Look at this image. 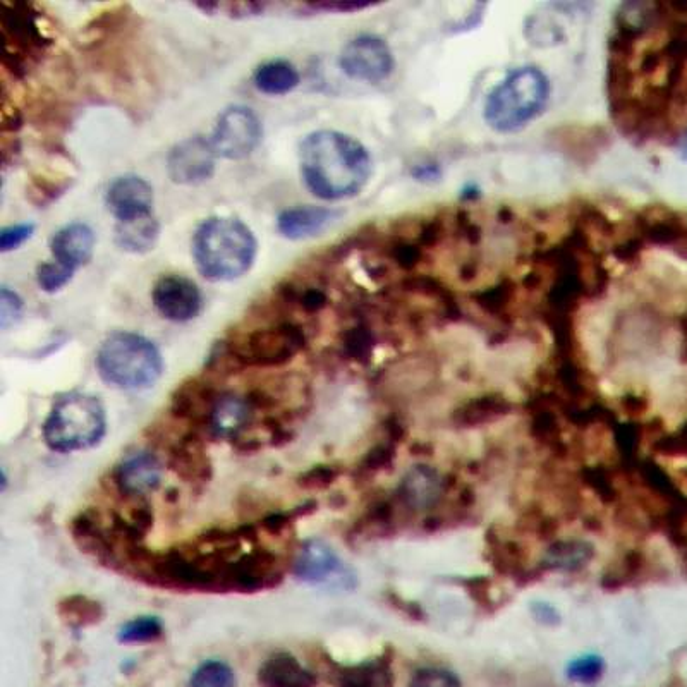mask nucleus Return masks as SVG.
<instances>
[{
  "label": "nucleus",
  "mask_w": 687,
  "mask_h": 687,
  "mask_svg": "<svg viewBox=\"0 0 687 687\" xmlns=\"http://www.w3.org/2000/svg\"><path fill=\"white\" fill-rule=\"evenodd\" d=\"M299 165L304 184L325 201L359 195L371 177L370 153L365 146L353 136L329 129L304 138Z\"/></svg>",
  "instance_id": "1"
},
{
  "label": "nucleus",
  "mask_w": 687,
  "mask_h": 687,
  "mask_svg": "<svg viewBox=\"0 0 687 687\" xmlns=\"http://www.w3.org/2000/svg\"><path fill=\"white\" fill-rule=\"evenodd\" d=\"M258 241L243 220L210 217L193 236L196 268L210 282L241 279L255 265Z\"/></svg>",
  "instance_id": "2"
},
{
  "label": "nucleus",
  "mask_w": 687,
  "mask_h": 687,
  "mask_svg": "<svg viewBox=\"0 0 687 687\" xmlns=\"http://www.w3.org/2000/svg\"><path fill=\"white\" fill-rule=\"evenodd\" d=\"M548 98L547 76L538 67H519L490 92L483 116L495 131L516 133L542 114Z\"/></svg>",
  "instance_id": "3"
},
{
  "label": "nucleus",
  "mask_w": 687,
  "mask_h": 687,
  "mask_svg": "<svg viewBox=\"0 0 687 687\" xmlns=\"http://www.w3.org/2000/svg\"><path fill=\"white\" fill-rule=\"evenodd\" d=\"M97 370L104 382L117 389H148L162 377L164 359L159 347L143 335L114 332L98 349Z\"/></svg>",
  "instance_id": "4"
},
{
  "label": "nucleus",
  "mask_w": 687,
  "mask_h": 687,
  "mask_svg": "<svg viewBox=\"0 0 687 687\" xmlns=\"http://www.w3.org/2000/svg\"><path fill=\"white\" fill-rule=\"evenodd\" d=\"M105 411L97 397L73 392L55 402L43 425L50 449L74 452L90 449L105 435Z\"/></svg>",
  "instance_id": "5"
},
{
  "label": "nucleus",
  "mask_w": 687,
  "mask_h": 687,
  "mask_svg": "<svg viewBox=\"0 0 687 687\" xmlns=\"http://www.w3.org/2000/svg\"><path fill=\"white\" fill-rule=\"evenodd\" d=\"M306 344L298 323L275 322L248 330L227 342L224 353L239 366L274 368L289 363Z\"/></svg>",
  "instance_id": "6"
},
{
  "label": "nucleus",
  "mask_w": 687,
  "mask_h": 687,
  "mask_svg": "<svg viewBox=\"0 0 687 687\" xmlns=\"http://www.w3.org/2000/svg\"><path fill=\"white\" fill-rule=\"evenodd\" d=\"M0 33L4 43L2 64L16 78L26 76L52 43L40 25L37 9L26 2H2Z\"/></svg>",
  "instance_id": "7"
},
{
  "label": "nucleus",
  "mask_w": 687,
  "mask_h": 687,
  "mask_svg": "<svg viewBox=\"0 0 687 687\" xmlns=\"http://www.w3.org/2000/svg\"><path fill=\"white\" fill-rule=\"evenodd\" d=\"M263 126L260 117L250 107L232 105L220 114L213 128V152L227 160H243L262 143Z\"/></svg>",
  "instance_id": "8"
},
{
  "label": "nucleus",
  "mask_w": 687,
  "mask_h": 687,
  "mask_svg": "<svg viewBox=\"0 0 687 687\" xmlns=\"http://www.w3.org/2000/svg\"><path fill=\"white\" fill-rule=\"evenodd\" d=\"M341 69L351 80L378 85L394 71V55L385 40L375 35H359L341 52Z\"/></svg>",
  "instance_id": "9"
},
{
  "label": "nucleus",
  "mask_w": 687,
  "mask_h": 687,
  "mask_svg": "<svg viewBox=\"0 0 687 687\" xmlns=\"http://www.w3.org/2000/svg\"><path fill=\"white\" fill-rule=\"evenodd\" d=\"M217 153L203 136H191L179 141L167 157V172L172 183L198 186L207 183L215 174Z\"/></svg>",
  "instance_id": "10"
},
{
  "label": "nucleus",
  "mask_w": 687,
  "mask_h": 687,
  "mask_svg": "<svg viewBox=\"0 0 687 687\" xmlns=\"http://www.w3.org/2000/svg\"><path fill=\"white\" fill-rule=\"evenodd\" d=\"M152 301L155 310L174 323L195 320L203 308L200 287L188 277L177 274L164 275L155 282Z\"/></svg>",
  "instance_id": "11"
},
{
  "label": "nucleus",
  "mask_w": 687,
  "mask_h": 687,
  "mask_svg": "<svg viewBox=\"0 0 687 687\" xmlns=\"http://www.w3.org/2000/svg\"><path fill=\"white\" fill-rule=\"evenodd\" d=\"M447 492L444 476L426 464H416L404 475L397 490V499L409 511H430L444 499Z\"/></svg>",
  "instance_id": "12"
},
{
  "label": "nucleus",
  "mask_w": 687,
  "mask_h": 687,
  "mask_svg": "<svg viewBox=\"0 0 687 687\" xmlns=\"http://www.w3.org/2000/svg\"><path fill=\"white\" fill-rule=\"evenodd\" d=\"M152 184L136 174L116 177L105 193V203L116 220L153 213Z\"/></svg>",
  "instance_id": "13"
},
{
  "label": "nucleus",
  "mask_w": 687,
  "mask_h": 687,
  "mask_svg": "<svg viewBox=\"0 0 687 687\" xmlns=\"http://www.w3.org/2000/svg\"><path fill=\"white\" fill-rule=\"evenodd\" d=\"M95 244L97 236L92 227L83 222H73L55 232L50 239V251L54 256V262L78 272L92 260Z\"/></svg>",
  "instance_id": "14"
},
{
  "label": "nucleus",
  "mask_w": 687,
  "mask_h": 687,
  "mask_svg": "<svg viewBox=\"0 0 687 687\" xmlns=\"http://www.w3.org/2000/svg\"><path fill=\"white\" fill-rule=\"evenodd\" d=\"M487 559L493 569L519 583H529L538 576V572L529 566L528 555L521 543L500 535L497 528H490L485 535Z\"/></svg>",
  "instance_id": "15"
},
{
  "label": "nucleus",
  "mask_w": 687,
  "mask_h": 687,
  "mask_svg": "<svg viewBox=\"0 0 687 687\" xmlns=\"http://www.w3.org/2000/svg\"><path fill=\"white\" fill-rule=\"evenodd\" d=\"M528 411L531 414L529 421V433L535 438V442L548 447L555 456L562 457L567 452L566 440L562 435L554 399L550 392H538L528 401Z\"/></svg>",
  "instance_id": "16"
},
{
  "label": "nucleus",
  "mask_w": 687,
  "mask_h": 687,
  "mask_svg": "<svg viewBox=\"0 0 687 687\" xmlns=\"http://www.w3.org/2000/svg\"><path fill=\"white\" fill-rule=\"evenodd\" d=\"M339 217V212L315 205H303V207L287 208L280 212L277 219V229L282 238L289 241H304V239L320 236L334 220Z\"/></svg>",
  "instance_id": "17"
},
{
  "label": "nucleus",
  "mask_w": 687,
  "mask_h": 687,
  "mask_svg": "<svg viewBox=\"0 0 687 687\" xmlns=\"http://www.w3.org/2000/svg\"><path fill=\"white\" fill-rule=\"evenodd\" d=\"M117 485L126 495L140 497L159 487L162 480V466L159 459L148 454L138 452L126 457L116 471Z\"/></svg>",
  "instance_id": "18"
},
{
  "label": "nucleus",
  "mask_w": 687,
  "mask_h": 687,
  "mask_svg": "<svg viewBox=\"0 0 687 687\" xmlns=\"http://www.w3.org/2000/svg\"><path fill=\"white\" fill-rule=\"evenodd\" d=\"M294 572L306 583H327L329 579H342L341 560L327 543L310 540L301 548L294 564Z\"/></svg>",
  "instance_id": "19"
},
{
  "label": "nucleus",
  "mask_w": 687,
  "mask_h": 687,
  "mask_svg": "<svg viewBox=\"0 0 687 687\" xmlns=\"http://www.w3.org/2000/svg\"><path fill=\"white\" fill-rule=\"evenodd\" d=\"M219 397L220 394L207 382H201L198 378L188 380L174 392L172 414L183 420L210 423V416Z\"/></svg>",
  "instance_id": "20"
},
{
  "label": "nucleus",
  "mask_w": 687,
  "mask_h": 687,
  "mask_svg": "<svg viewBox=\"0 0 687 687\" xmlns=\"http://www.w3.org/2000/svg\"><path fill=\"white\" fill-rule=\"evenodd\" d=\"M512 402L502 394L492 392L473 397L454 409L450 420L457 428H478L493 421L502 420L512 413Z\"/></svg>",
  "instance_id": "21"
},
{
  "label": "nucleus",
  "mask_w": 687,
  "mask_h": 687,
  "mask_svg": "<svg viewBox=\"0 0 687 687\" xmlns=\"http://www.w3.org/2000/svg\"><path fill=\"white\" fill-rule=\"evenodd\" d=\"M171 468L188 483H207L212 476V463L203 442L195 435L184 437L174 445L169 457Z\"/></svg>",
  "instance_id": "22"
},
{
  "label": "nucleus",
  "mask_w": 687,
  "mask_h": 687,
  "mask_svg": "<svg viewBox=\"0 0 687 687\" xmlns=\"http://www.w3.org/2000/svg\"><path fill=\"white\" fill-rule=\"evenodd\" d=\"M160 238V224L155 213L116 220V244L126 253L143 255L155 248Z\"/></svg>",
  "instance_id": "23"
},
{
  "label": "nucleus",
  "mask_w": 687,
  "mask_h": 687,
  "mask_svg": "<svg viewBox=\"0 0 687 687\" xmlns=\"http://www.w3.org/2000/svg\"><path fill=\"white\" fill-rule=\"evenodd\" d=\"M251 414H253V404L248 397L220 394L208 425L215 435L234 438L248 426Z\"/></svg>",
  "instance_id": "24"
},
{
  "label": "nucleus",
  "mask_w": 687,
  "mask_h": 687,
  "mask_svg": "<svg viewBox=\"0 0 687 687\" xmlns=\"http://www.w3.org/2000/svg\"><path fill=\"white\" fill-rule=\"evenodd\" d=\"M263 687H315L317 677L287 653L268 658L258 672Z\"/></svg>",
  "instance_id": "25"
},
{
  "label": "nucleus",
  "mask_w": 687,
  "mask_h": 687,
  "mask_svg": "<svg viewBox=\"0 0 687 687\" xmlns=\"http://www.w3.org/2000/svg\"><path fill=\"white\" fill-rule=\"evenodd\" d=\"M595 557V547L583 540H557L547 548L543 569L555 572H578Z\"/></svg>",
  "instance_id": "26"
},
{
  "label": "nucleus",
  "mask_w": 687,
  "mask_h": 687,
  "mask_svg": "<svg viewBox=\"0 0 687 687\" xmlns=\"http://www.w3.org/2000/svg\"><path fill=\"white\" fill-rule=\"evenodd\" d=\"M555 143L571 159H595L596 152H602L607 143V133L600 128H562L555 131Z\"/></svg>",
  "instance_id": "27"
},
{
  "label": "nucleus",
  "mask_w": 687,
  "mask_h": 687,
  "mask_svg": "<svg viewBox=\"0 0 687 687\" xmlns=\"http://www.w3.org/2000/svg\"><path fill=\"white\" fill-rule=\"evenodd\" d=\"M253 81L258 92L270 95V97H282L298 88L301 76L291 62L277 59V61L265 62L258 67Z\"/></svg>",
  "instance_id": "28"
},
{
  "label": "nucleus",
  "mask_w": 687,
  "mask_h": 687,
  "mask_svg": "<svg viewBox=\"0 0 687 687\" xmlns=\"http://www.w3.org/2000/svg\"><path fill=\"white\" fill-rule=\"evenodd\" d=\"M517 284L511 279H502L493 286L476 292L475 303L485 315L502 323L512 322V313L517 303Z\"/></svg>",
  "instance_id": "29"
},
{
  "label": "nucleus",
  "mask_w": 687,
  "mask_h": 687,
  "mask_svg": "<svg viewBox=\"0 0 687 687\" xmlns=\"http://www.w3.org/2000/svg\"><path fill=\"white\" fill-rule=\"evenodd\" d=\"M337 687H392L394 677L387 660L344 667L335 675Z\"/></svg>",
  "instance_id": "30"
},
{
  "label": "nucleus",
  "mask_w": 687,
  "mask_h": 687,
  "mask_svg": "<svg viewBox=\"0 0 687 687\" xmlns=\"http://www.w3.org/2000/svg\"><path fill=\"white\" fill-rule=\"evenodd\" d=\"M645 569V554L641 550H627L603 572L602 588L608 591L621 590L641 578Z\"/></svg>",
  "instance_id": "31"
},
{
  "label": "nucleus",
  "mask_w": 687,
  "mask_h": 687,
  "mask_svg": "<svg viewBox=\"0 0 687 687\" xmlns=\"http://www.w3.org/2000/svg\"><path fill=\"white\" fill-rule=\"evenodd\" d=\"M280 298L284 303L298 306L304 313H318L329 304L325 289L313 284H286L280 289Z\"/></svg>",
  "instance_id": "32"
},
{
  "label": "nucleus",
  "mask_w": 687,
  "mask_h": 687,
  "mask_svg": "<svg viewBox=\"0 0 687 687\" xmlns=\"http://www.w3.org/2000/svg\"><path fill=\"white\" fill-rule=\"evenodd\" d=\"M59 614L67 624L73 626H90L102 619V607L100 603L95 602L92 598H86L83 595L69 596L66 600H62L59 605Z\"/></svg>",
  "instance_id": "33"
},
{
  "label": "nucleus",
  "mask_w": 687,
  "mask_h": 687,
  "mask_svg": "<svg viewBox=\"0 0 687 687\" xmlns=\"http://www.w3.org/2000/svg\"><path fill=\"white\" fill-rule=\"evenodd\" d=\"M375 347V334L366 322H358L342 335V351L356 363H368Z\"/></svg>",
  "instance_id": "34"
},
{
  "label": "nucleus",
  "mask_w": 687,
  "mask_h": 687,
  "mask_svg": "<svg viewBox=\"0 0 687 687\" xmlns=\"http://www.w3.org/2000/svg\"><path fill=\"white\" fill-rule=\"evenodd\" d=\"M189 687H236V674L227 663L210 660L193 672Z\"/></svg>",
  "instance_id": "35"
},
{
  "label": "nucleus",
  "mask_w": 687,
  "mask_h": 687,
  "mask_svg": "<svg viewBox=\"0 0 687 687\" xmlns=\"http://www.w3.org/2000/svg\"><path fill=\"white\" fill-rule=\"evenodd\" d=\"M198 9L210 16H225L231 19L258 18L267 13L270 4L265 2H200L196 4Z\"/></svg>",
  "instance_id": "36"
},
{
  "label": "nucleus",
  "mask_w": 687,
  "mask_h": 687,
  "mask_svg": "<svg viewBox=\"0 0 687 687\" xmlns=\"http://www.w3.org/2000/svg\"><path fill=\"white\" fill-rule=\"evenodd\" d=\"M615 445L619 449V456L626 464L627 468L633 469L638 463V447L643 437V430L638 421H626V423H615L614 426Z\"/></svg>",
  "instance_id": "37"
},
{
  "label": "nucleus",
  "mask_w": 687,
  "mask_h": 687,
  "mask_svg": "<svg viewBox=\"0 0 687 687\" xmlns=\"http://www.w3.org/2000/svg\"><path fill=\"white\" fill-rule=\"evenodd\" d=\"M164 633L162 622L157 617H138L121 627L117 638L121 643L133 645V643H150L159 639Z\"/></svg>",
  "instance_id": "38"
},
{
  "label": "nucleus",
  "mask_w": 687,
  "mask_h": 687,
  "mask_svg": "<svg viewBox=\"0 0 687 687\" xmlns=\"http://www.w3.org/2000/svg\"><path fill=\"white\" fill-rule=\"evenodd\" d=\"M579 476L584 485L591 488L596 493V497L603 500L605 504H612L619 499V490L615 487L614 476L610 473V469L603 466H590V468H584Z\"/></svg>",
  "instance_id": "39"
},
{
  "label": "nucleus",
  "mask_w": 687,
  "mask_h": 687,
  "mask_svg": "<svg viewBox=\"0 0 687 687\" xmlns=\"http://www.w3.org/2000/svg\"><path fill=\"white\" fill-rule=\"evenodd\" d=\"M74 270L69 267H64L61 263L47 262L38 265L37 268V284L43 292L55 294V292L62 291L64 287L73 280Z\"/></svg>",
  "instance_id": "40"
},
{
  "label": "nucleus",
  "mask_w": 687,
  "mask_h": 687,
  "mask_svg": "<svg viewBox=\"0 0 687 687\" xmlns=\"http://www.w3.org/2000/svg\"><path fill=\"white\" fill-rule=\"evenodd\" d=\"M396 449L397 442L390 440V438L375 445V447L361 459V463H359L358 466V475H377L378 471H382V469L392 464L394 457H396Z\"/></svg>",
  "instance_id": "41"
},
{
  "label": "nucleus",
  "mask_w": 687,
  "mask_h": 687,
  "mask_svg": "<svg viewBox=\"0 0 687 687\" xmlns=\"http://www.w3.org/2000/svg\"><path fill=\"white\" fill-rule=\"evenodd\" d=\"M373 2H363V0H322V2H306L296 6V13L299 14H341L356 13L368 7H373Z\"/></svg>",
  "instance_id": "42"
},
{
  "label": "nucleus",
  "mask_w": 687,
  "mask_h": 687,
  "mask_svg": "<svg viewBox=\"0 0 687 687\" xmlns=\"http://www.w3.org/2000/svg\"><path fill=\"white\" fill-rule=\"evenodd\" d=\"M605 670V662L598 655H586L571 662L567 667V677L578 684H595Z\"/></svg>",
  "instance_id": "43"
},
{
  "label": "nucleus",
  "mask_w": 687,
  "mask_h": 687,
  "mask_svg": "<svg viewBox=\"0 0 687 687\" xmlns=\"http://www.w3.org/2000/svg\"><path fill=\"white\" fill-rule=\"evenodd\" d=\"M519 526H523L524 531L542 540H552L559 531V521L540 509L523 512V516L519 519Z\"/></svg>",
  "instance_id": "44"
},
{
  "label": "nucleus",
  "mask_w": 687,
  "mask_h": 687,
  "mask_svg": "<svg viewBox=\"0 0 687 687\" xmlns=\"http://www.w3.org/2000/svg\"><path fill=\"white\" fill-rule=\"evenodd\" d=\"M651 449L660 456L687 457V420L675 432L658 437L651 444Z\"/></svg>",
  "instance_id": "45"
},
{
  "label": "nucleus",
  "mask_w": 687,
  "mask_h": 687,
  "mask_svg": "<svg viewBox=\"0 0 687 687\" xmlns=\"http://www.w3.org/2000/svg\"><path fill=\"white\" fill-rule=\"evenodd\" d=\"M408 687H463L457 675L449 670L426 667L414 672Z\"/></svg>",
  "instance_id": "46"
},
{
  "label": "nucleus",
  "mask_w": 687,
  "mask_h": 687,
  "mask_svg": "<svg viewBox=\"0 0 687 687\" xmlns=\"http://www.w3.org/2000/svg\"><path fill=\"white\" fill-rule=\"evenodd\" d=\"M23 315V299L19 298V294L9 287H2L0 289V327L2 330H7L14 323H18L19 318Z\"/></svg>",
  "instance_id": "47"
},
{
  "label": "nucleus",
  "mask_w": 687,
  "mask_h": 687,
  "mask_svg": "<svg viewBox=\"0 0 687 687\" xmlns=\"http://www.w3.org/2000/svg\"><path fill=\"white\" fill-rule=\"evenodd\" d=\"M69 188L67 181H50L47 177H35L30 186V198L35 205H49L57 200L66 189Z\"/></svg>",
  "instance_id": "48"
},
{
  "label": "nucleus",
  "mask_w": 687,
  "mask_h": 687,
  "mask_svg": "<svg viewBox=\"0 0 687 687\" xmlns=\"http://www.w3.org/2000/svg\"><path fill=\"white\" fill-rule=\"evenodd\" d=\"M35 234V225L33 224H16L4 227L0 232V251L2 253H9V251L18 250L19 246H23L26 241H30Z\"/></svg>",
  "instance_id": "49"
},
{
  "label": "nucleus",
  "mask_w": 687,
  "mask_h": 687,
  "mask_svg": "<svg viewBox=\"0 0 687 687\" xmlns=\"http://www.w3.org/2000/svg\"><path fill=\"white\" fill-rule=\"evenodd\" d=\"M339 476V471L332 468V466H317V468L310 469L308 473L301 476V487L310 488V490H322L332 485Z\"/></svg>",
  "instance_id": "50"
},
{
  "label": "nucleus",
  "mask_w": 687,
  "mask_h": 687,
  "mask_svg": "<svg viewBox=\"0 0 687 687\" xmlns=\"http://www.w3.org/2000/svg\"><path fill=\"white\" fill-rule=\"evenodd\" d=\"M469 596L475 600L481 607L488 608L492 605V596H490V581L485 578L469 579L466 583Z\"/></svg>",
  "instance_id": "51"
},
{
  "label": "nucleus",
  "mask_w": 687,
  "mask_h": 687,
  "mask_svg": "<svg viewBox=\"0 0 687 687\" xmlns=\"http://www.w3.org/2000/svg\"><path fill=\"white\" fill-rule=\"evenodd\" d=\"M531 612L535 615L536 621L547 624V626H554V624H559L560 622L559 612L552 605H548V603H531Z\"/></svg>",
  "instance_id": "52"
},
{
  "label": "nucleus",
  "mask_w": 687,
  "mask_h": 687,
  "mask_svg": "<svg viewBox=\"0 0 687 687\" xmlns=\"http://www.w3.org/2000/svg\"><path fill=\"white\" fill-rule=\"evenodd\" d=\"M621 406L626 409V413L631 414V416L645 413L646 399L645 397L638 396V394H627V396L622 397Z\"/></svg>",
  "instance_id": "53"
},
{
  "label": "nucleus",
  "mask_w": 687,
  "mask_h": 687,
  "mask_svg": "<svg viewBox=\"0 0 687 687\" xmlns=\"http://www.w3.org/2000/svg\"><path fill=\"white\" fill-rule=\"evenodd\" d=\"M681 327H682V332H684V335H687V311L682 315L681 318Z\"/></svg>",
  "instance_id": "54"
},
{
  "label": "nucleus",
  "mask_w": 687,
  "mask_h": 687,
  "mask_svg": "<svg viewBox=\"0 0 687 687\" xmlns=\"http://www.w3.org/2000/svg\"><path fill=\"white\" fill-rule=\"evenodd\" d=\"M686 346H687V335H686Z\"/></svg>",
  "instance_id": "55"
}]
</instances>
